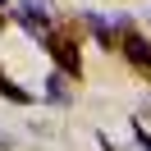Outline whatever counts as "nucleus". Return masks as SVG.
Returning a JSON list of instances; mask_svg holds the SVG:
<instances>
[{"mask_svg":"<svg viewBox=\"0 0 151 151\" xmlns=\"http://www.w3.org/2000/svg\"><path fill=\"white\" fill-rule=\"evenodd\" d=\"M14 19L23 23V32L37 41H46L50 32H55V19H50V9L41 5V0H14Z\"/></svg>","mask_w":151,"mask_h":151,"instance_id":"f257e3e1","label":"nucleus"},{"mask_svg":"<svg viewBox=\"0 0 151 151\" xmlns=\"http://www.w3.org/2000/svg\"><path fill=\"white\" fill-rule=\"evenodd\" d=\"M124 55H128L137 69H147V73H151V37H137V32L124 37Z\"/></svg>","mask_w":151,"mask_h":151,"instance_id":"f03ea898","label":"nucleus"},{"mask_svg":"<svg viewBox=\"0 0 151 151\" xmlns=\"http://www.w3.org/2000/svg\"><path fill=\"white\" fill-rule=\"evenodd\" d=\"M46 101L55 105V110H64V105H69V87H64V73H46Z\"/></svg>","mask_w":151,"mask_h":151,"instance_id":"7ed1b4c3","label":"nucleus"},{"mask_svg":"<svg viewBox=\"0 0 151 151\" xmlns=\"http://www.w3.org/2000/svg\"><path fill=\"white\" fill-rule=\"evenodd\" d=\"M0 96H5V101H14V105H28L32 96H28V87H19V83H9V78L0 73Z\"/></svg>","mask_w":151,"mask_h":151,"instance_id":"20e7f679","label":"nucleus"},{"mask_svg":"<svg viewBox=\"0 0 151 151\" xmlns=\"http://www.w3.org/2000/svg\"><path fill=\"white\" fill-rule=\"evenodd\" d=\"M133 142H137V151H151V133L142 128L137 119H133Z\"/></svg>","mask_w":151,"mask_h":151,"instance_id":"39448f33","label":"nucleus"},{"mask_svg":"<svg viewBox=\"0 0 151 151\" xmlns=\"http://www.w3.org/2000/svg\"><path fill=\"white\" fill-rule=\"evenodd\" d=\"M0 151H9V133H0Z\"/></svg>","mask_w":151,"mask_h":151,"instance_id":"423d86ee","label":"nucleus"},{"mask_svg":"<svg viewBox=\"0 0 151 151\" xmlns=\"http://www.w3.org/2000/svg\"><path fill=\"white\" fill-rule=\"evenodd\" d=\"M0 5H5V0H0Z\"/></svg>","mask_w":151,"mask_h":151,"instance_id":"0eeeda50","label":"nucleus"}]
</instances>
